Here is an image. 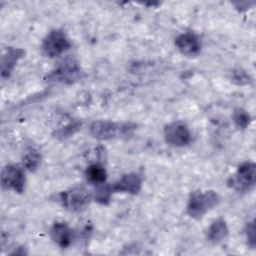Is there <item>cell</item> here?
<instances>
[{
  "instance_id": "52a82bcc",
  "label": "cell",
  "mask_w": 256,
  "mask_h": 256,
  "mask_svg": "<svg viewBox=\"0 0 256 256\" xmlns=\"http://www.w3.org/2000/svg\"><path fill=\"white\" fill-rule=\"evenodd\" d=\"M25 174L20 167L8 165L2 169L1 184L4 189L22 193L25 188Z\"/></svg>"
},
{
  "instance_id": "3957f363",
  "label": "cell",
  "mask_w": 256,
  "mask_h": 256,
  "mask_svg": "<svg viewBox=\"0 0 256 256\" xmlns=\"http://www.w3.org/2000/svg\"><path fill=\"white\" fill-rule=\"evenodd\" d=\"M256 182V166L253 162L241 164L236 173L230 177L229 186L238 192L250 191Z\"/></svg>"
},
{
  "instance_id": "9c48e42d",
  "label": "cell",
  "mask_w": 256,
  "mask_h": 256,
  "mask_svg": "<svg viewBox=\"0 0 256 256\" xmlns=\"http://www.w3.org/2000/svg\"><path fill=\"white\" fill-rule=\"evenodd\" d=\"M178 50L185 56H196L201 51V41L194 33H183L175 40Z\"/></svg>"
},
{
  "instance_id": "8fae6325",
  "label": "cell",
  "mask_w": 256,
  "mask_h": 256,
  "mask_svg": "<svg viewBox=\"0 0 256 256\" xmlns=\"http://www.w3.org/2000/svg\"><path fill=\"white\" fill-rule=\"evenodd\" d=\"M50 237L59 247L67 248L72 243L73 231L68 224L64 222H56L50 230Z\"/></svg>"
},
{
  "instance_id": "5bb4252c",
  "label": "cell",
  "mask_w": 256,
  "mask_h": 256,
  "mask_svg": "<svg viewBox=\"0 0 256 256\" xmlns=\"http://www.w3.org/2000/svg\"><path fill=\"white\" fill-rule=\"evenodd\" d=\"M228 235V227L223 219L215 220L208 229V239L213 243H219Z\"/></svg>"
},
{
  "instance_id": "6da1fadb",
  "label": "cell",
  "mask_w": 256,
  "mask_h": 256,
  "mask_svg": "<svg viewBox=\"0 0 256 256\" xmlns=\"http://www.w3.org/2000/svg\"><path fill=\"white\" fill-rule=\"evenodd\" d=\"M219 202V195L215 191H195L190 195L187 205V213L192 218L200 219L207 212L216 207Z\"/></svg>"
},
{
  "instance_id": "ffe728a7",
  "label": "cell",
  "mask_w": 256,
  "mask_h": 256,
  "mask_svg": "<svg viewBox=\"0 0 256 256\" xmlns=\"http://www.w3.org/2000/svg\"><path fill=\"white\" fill-rule=\"evenodd\" d=\"M245 234H246V238L248 241V244L250 247L254 248L255 247V225L254 222H250L246 225V229H245Z\"/></svg>"
},
{
  "instance_id": "277c9868",
  "label": "cell",
  "mask_w": 256,
  "mask_h": 256,
  "mask_svg": "<svg viewBox=\"0 0 256 256\" xmlns=\"http://www.w3.org/2000/svg\"><path fill=\"white\" fill-rule=\"evenodd\" d=\"M131 129L132 128L128 124L120 125L111 121L98 120L91 124L90 133L95 139L106 141L117 138L120 135H127Z\"/></svg>"
},
{
  "instance_id": "7c38bea8",
  "label": "cell",
  "mask_w": 256,
  "mask_h": 256,
  "mask_svg": "<svg viewBox=\"0 0 256 256\" xmlns=\"http://www.w3.org/2000/svg\"><path fill=\"white\" fill-rule=\"evenodd\" d=\"M24 55V51L18 48H8L6 54L2 57V64H1V71L2 77H9L10 73L14 69L16 63L20 58Z\"/></svg>"
},
{
  "instance_id": "30bf717a",
  "label": "cell",
  "mask_w": 256,
  "mask_h": 256,
  "mask_svg": "<svg viewBox=\"0 0 256 256\" xmlns=\"http://www.w3.org/2000/svg\"><path fill=\"white\" fill-rule=\"evenodd\" d=\"M114 192L138 194L142 188V179L136 173H129L123 175L112 186Z\"/></svg>"
},
{
  "instance_id": "9a60e30c",
  "label": "cell",
  "mask_w": 256,
  "mask_h": 256,
  "mask_svg": "<svg viewBox=\"0 0 256 256\" xmlns=\"http://www.w3.org/2000/svg\"><path fill=\"white\" fill-rule=\"evenodd\" d=\"M113 193H114V191H113L112 186H110L106 183H103V184H100L97 186L93 197L98 203H100L102 205H106L110 202V199H111V196Z\"/></svg>"
},
{
  "instance_id": "e0dca14e",
  "label": "cell",
  "mask_w": 256,
  "mask_h": 256,
  "mask_svg": "<svg viewBox=\"0 0 256 256\" xmlns=\"http://www.w3.org/2000/svg\"><path fill=\"white\" fill-rule=\"evenodd\" d=\"M233 120L237 127L241 129H246L251 123V116L246 110L242 108H237L234 110Z\"/></svg>"
},
{
  "instance_id": "5b68a950",
  "label": "cell",
  "mask_w": 256,
  "mask_h": 256,
  "mask_svg": "<svg viewBox=\"0 0 256 256\" xmlns=\"http://www.w3.org/2000/svg\"><path fill=\"white\" fill-rule=\"evenodd\" d=\"M70 47L71 43L64 31L61 29L52 30L42 43L43 53L49 58L60 56Z\"/></svg>"
},
{
  "instance_id": "7a4b0ae2",
  "label": "cell",
  "mask_w": 256,
  "mask_h": 256,
  "mask_svg": "<svg viewBox=\"0 0 256 256\" xmlns=\"http://www.w3.org/2000/svg\"><path fill=\"white\" fill-rule=\"evenodd\" d=\"M92 194L84 186H74L60 195V201L67 210L81 212L85 210L92 200Z\"/></svg>"
},
{
  "instance_id": "d6986e66",
  "label": "cell",
  "mask_w": 256,
  "mask_h": 256,
  "mask_svg": "<svg viewBox=\"0 0 256 256\" xmlns=\"http://www.w3.org/2000/svg\"><path fill=\"white\" fill-rule=\"evenodd\" d=\"M81 126V124H79L78 122L75 123H71L69 125H67L66 127H64L63 129H60L56 134L58 135L57 137H62V138H66L69 137L71 135H73Z\"/></svg>"
},
{
  "instance_id": "2e32d148",
  "label": "cell",
  "mask_w": 256,
  "mask_h": 256,
  "mask_svg": "<svg viewBox=\"0 0 256 256\" xmlns=\"http://www.w3.org/2000/svg\"><path fill=\"white\" fill-rule=\"evenodd\" d=\"M40 163H41V155L37 150H34V149H30L29 151H27V153L24 155L22 160L23 166L27 170L32 172L38 169Z\"/></svg>"
},
{
  "instance_id": "ba28073f",
  "label": "cell",
  "mask_w": 256,
  "mask_h": 256,
  "mask_svg": "<svg viewBox=\"0 0 256 256\" xmlns=\"http://www.w3.org/2000/svg\"><path fill=\"white\" fill-rule=\"evenodd\" d=\"M81 77V68L74 59H66L49 75V79L62 83H73Z\"/></svg>"
},
{
  "instance_id": "8992f818",
  "label": "cell",
  "mask_w": 256,
  "mask_h": 256,
  "mask_svg": "<svg viewBox=\"0 0 256 256\" xmlns=\"http://www.w3.org/2000/svg\"><path fill=\"white\" fill-rule=\"evenodd\" d=\"M164 138L166 143L171 146L184 147L191 142L192 135L185 123L177 121L165 127Z\"/></svg>"
},
{
  "instance_id": "ac0fdd59",
  "label": "cell",
  "mask_w": 256,
  "mask_h": 256,
  "mask_svg": "<svg viewBox=\"0 0 256 256\" xmlns=\"http://www.w3.org/2000/svg\"><path fill=\"white\" fill-rule=\"evenodd\" d=\"M232 80L239 85H246V84H249L250 77L245 71L241 69H237L232 72Z\"/></svg>"
},
{
  "instance_id": "4fadbf2b",
  "label": "cell",
  "mask_w": 256,
  "mask_h": 256,
  "mask_svg": "<svg viewBox=\"0 0 256 256\" xmlns=\"http://www.w3.org/2000/svg\"><path fill=\"white\" fill-rule=\"evenodd\" d=\"M85 176L89 183L98 186V185L106 182L107 172L103 165H101L99 163H95V164L90 165L86 169Z\"/></svg>"
}]
</instances>
